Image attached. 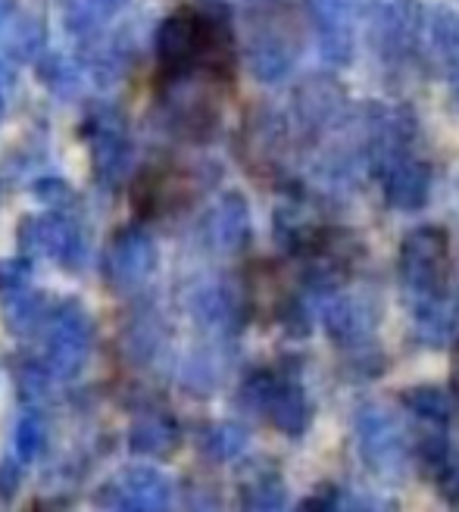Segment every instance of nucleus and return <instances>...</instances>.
Listing matches in <instances>:
<instances>
[{"mask_svg": "<svg viewBox=\"0 0 459 512\" xmlns=\"http://www.w3.org/2000/svg\"><path fill=\"white\" fill-rule=\"evenodd\" d=\"M381 185H385V200L394 210H422L431 194V166L419 157L388 150L381 153Z\"/></svg>", "mask_w": 459, "mask_h": 512, "instance_id": "3", "label": "nucleus"}, {"mask_svg": "<svg viewBox=\"0 0 459 512\" xmlns=\"http://www.w3.org/2000/svg\"><path fill=\"white\" fill-rule=\"evenodd\" d=\"M419 472L438 484V491L456 506L459 503V450L444 431L422 434L416 444Z\"/></svg>", "mask_w": 459, "mask_h": 512, "instance_id": "4", "label": "nucleus"}, {"mask_svg": "<svg viewBox=\"0 0 459 512\" xmlns=\"http://www.w3.org/2000/svg\"><path fill=\"white\" fill-rule=\"evenodd\" d=\"M400 400L410 413H416L419 419L438 425V428H444L456 413V397L450 391H444L441 384H413V388H406L400 394Z\"/></svg>", "mask_w": 459, "mask_h": 512, "instance_id": "5", "label": "nucleus"}, {"mask_svg": "<svg viewBox=\"0 0 459 512\" xmlns=\"http://www.w3.org/2000/svg\"><path fill=\"white\" fill-rule=\"evenodd\" d=\"M447 272H450V238L441 225H419L400 244V278L413 303H428L447 297Z\"/></svg>", "mask_w": 459, "mask_h": 512, "instance_id": "1", "label": "nucleus"}, {"mask_svg": "<svg viewBox=\"0 0 459 512\" xmlns=\"http://www.w3.org/2000/svg\"><path fill=\"white\" fill-rule=\"evenodd\" d=\"M356 438H360L363 463L381 475H397L406 463V444L400 425L385 409L369 406L356 416Z\"/></svg>", "mask_w": 459, "mask_h": 512, "instance_id": "2", "label": "nucleus"}, {"mask_svg": "<svg viewBox=\"0 0 459 512\" xmlns=\"http://www.w3.org/2000/svg\"><path fill=\"white\" fill-rule=\"evenodd\" d=\"M269 400H272V419L278 428L288 431V434L306 431L313 413H310V403H306V397L297 384H278Z\"/></svg>", "mask_w": 459, "mask_h": 512, "instance_id": "6", "label": "nucleus"}, {"mask_svg": "<svg viewBox=\"0 0 459 512\" xmlns=\"http://www.w3.org/2000/svg\"><path fill=\"white\" fill-rule=\"evenodd\" d=\"M431 41H435L438 57L459 72V16L450 10H435V19H431Z\"/></svg>", "mask_w": 459, "mask_h": 512, "instance_id": "7", "label": "nucleus"}]
</instances>
